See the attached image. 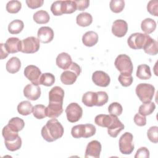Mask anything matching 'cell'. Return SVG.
I'll list each match as a JSON object with an SVG mask.
<instances>
[{"mask_svg":"<svg viewBox=\"0 0 158 158\" xmlns=\"http://www.w3.org/2000/svg\"><path fill=\"white\" fill-rule=\"evenodd\" d=\"M23 94L28 99L36 101L41 96V89L38 85L33 83L28 84L23 89Z\"/></svg>","mask_w":158,"mask_h":158,"instance_id":"obj_12","label":"cell"},{"mask_svg":"<svg viewBox=\"0 0 158 158\" xmlns=\"http://www.w3.org/2000/svg\"><path fill=\"white\" fill-rule=\"evenodd\" d=\"M7 125L12 130L16 132H19L25 126V122L22 118L16 117L12 118L9 121Z\"/></svg>","mask_w":158,"mask_h":158,"instance_id":"obj_30","label":"cell"},{"mask_svg":"<svg viewBox=\"0 0 158 158\" xmlns=\"http://www.w3.org/2000/svg\"><path fill=\"white\" fill-rule=\"evenodd\" d=\"M101 144L100 142L97 140L90 141L86 146L85 157L86 158H99L101 151Z\"/></svg>","mask_w":158,"mask_h":158,"instance_id":"obj_10","label":"cell"},{"mask_svg":"<svg viewBox=\"0 0 158 158\" xmlns=\"http://www.w3.org/2000/svg\"><path fill=\"white\" fill-rule=\"evenodd\" d=\"M128 31V24L126 21L121 19L116 20L112 26V33L117 37L124 36Z\"/></svg>","mask_w":158,"mask_h":158,"instance_id":"obj_13","label":"cell"},{"mask_svg":"<svg viewBox=\"0 0 158 158\" xmlns=\"http://www.w3.org/2000/svg\"><path fill=\"white\" fill-rule=\"evenodd\" d=\"M33 18L34 21L38 24L47 23L50 20V17L48 12L43 10H40L36 12L33 14Z\"/></svg>","mask_w":158,"mask_h":158,"instance_id":"obj_28","label":"cell"},{"mask_svg":"<svg viewBox=\"0 0 158 158\" xmlns=\"http://www.w3.org/2000/svg\"><path fill=\"white\" fill-rule=\"evenodd\" d=\"M65 113L68 121L71 123L78 122L82 117L83 110L81 106L76 103L69 104L65 109Z\"/></svg>","mask_w":158,"mask_h":158,"instance_id":"obj_8","label":"cell"},{"mask_svg":"<svg viewBox=\"0 0 158 158\" xmlns=\"http://www.w3.org/2000/svg\"><path fill=\"white\" fill-rule=\"evenodd\" d=\"M112 121V116L106 114H99L94 118L95 123L100 127L107 128Z\"/></svg>","mask_w":158,"mask_h":158,"instance_id":"obj_31","label":"cell"},{"mask_svg":"<svg viewBox=\"0 0 158 158\" xmlns=\"http://www.w3.org/2000/svg\"><path fill=\"white\" fill-rule=\"evenodd\" d=\"M108 111L110 115L117 117L121 115L123 111V108L120 104L117 102H114L109 106Z\"/></svg>","mask_w":158,"mask_h":158,"instance_id":"obj_41","label":"cell"},{"mask_svg":"<svg viewBox=\"0 0 158 158\" xmlns=\"http://www.w3.org/2000/svg\"><path fill=\"white\" fill-rule=\"evenodd\" d=\"M42 73L40 69L33 65H29L24 69V75L29 80L31 83L38 85H40V78Z\"/></svg>","mask_w":158,"mask_h":158,"instance_id":"obj_9","label":"cell"},{"mask_svg":"<svg viewBox=\"0 0 158 158\" xmlns=\"http://www.w3.org/2000/svg\"><path fill=\"white\" fill-rule=\"evenodd\" d=\"M150 36L141 33H135L131 34L127 40L129 47L133 49H143L148 39Z\"/></svg>","mask_w":158,"mask_h":158,"instance_id":"obj_6","label":"cell"},{"mask_svg":"<svg viewBox=\"0 0 158 158\" xmlns=\"http://www.w3.org/2000/svg\"><path fill=\"white\" fill-rule=\"evenodd\" d=\"M64 98V91L60 86H56L53 87L49 93V102L63 103Z\"/></svg>","mask_w":158,"mask_h":158,"instance_id":"obj_18","label":"cell"},{"mask_svg":"<svg viewBox=\"0 0 158 158\" xmlns=\"http://www.w3.org/2000/svg\"><path fill=\"white\" fill-rule=\"evenodd\" d=\"M21 67V62L17 57H11L6 63V70L10 73H15L19 72Z\"/></svg>","mask_w":158,"mask_h":158,"instance_id":"obj_22","label":"cell"},{"mask_svg":"<svg viewBox=\"0 0 158 158\" xmlns=\"http://www.w3.org/2000/svg\"><path fill=\"white\" fill-rule=\"evenodd\" d=\"M22 8V4L19 1H10L6 4V10L10 14H16Z\"/></svg>","mask_w":158,"mask_h":158,"instance_id":"obj_38","label":"cell"},{"mask_svg":"<svg viewBox=\"0 0 158 158\" xmlns=\"http://www.w3.org/2000/svg\"><path fill=\"white\" fill-rule=\"evenodd\" d=\"M64 127L56 118L49 120L41 129V136L48 142L60 138L64 134Z\"/></svg>","mask_w":158,"mask_h":158,"instance_id":"obj_1","label":"cell"},{"mask_svg":"<svg viewBox=\"0 0 158 158\" xmlns=\"http://www.w3.org/2000/svg\"><path fill=\"white\" fill-rule=\"evenodd\" d=\"M44 3L43 0H27L26 4L28 7L35 9L41 7Z\"/></svg>","mask_w":158,"mask_h":158,"instance_id":"obj_49","label":"cell"},{"mask_svg":"<svg viewBox=\"0 0 158 158\" xmlns=\"http://www.w3.org/2000/svg\"><path fill=\"white\" fill-rule=\"evenodd\" d=\"M97 94V101H96V106H102L106 104L108 101V95L106 92L100 91L96 92Z\"/></svg>","mask_w":158,"mask_h":158,"instance_id":"obj_44","label":"cell"},{"mask_svg":"<svg viewBox=\"0 0 158 158\" xmlns=\"http://www.w3.org/2000/svg\"><path fill=\"white\" fill-rule=\"evenodd\" d=\"M77 10V5L74 1H62V11L63 14H72Z\"/></svg>","mask_w":158,"mask_h":158,"instance_id":"obj_34","label":"cell"},{"mask_svg":"<svg viewBox=\"0 0 158 158\" xmlns=\"http://www.w3.org/2000/svg\"><path fill=\"white\" fill-rule=\"evenodd\" d=\"M133 136L130 132H125L119 139V149L123 154H130L134 150L135 146L133 143Z\"/></svg>","mask_w":158,"mask_h":158,"instance_id":"obj_5","label":"cell"},{"mask_svg":"<svg viewBox=\"0 0 158 158\" xmlns=\"http://www.w3.org/2000/svg\"><path fill=\"white\" fill-rule=\"evenodd\" d=\"M136 77L141 80H148L151 77V72L149 66L146 64H141L138 66Z\"/></svg>","mask_w":158,"mask_h":158,"instance_id":"obj_24","label":"cell"},{"mask_svg":"<svg viewBox=\"0 0 158 158\" xmlns=\"http://www.w3.org/2000/svg\"><path fill=\"white\" fill-rule=\"evenodd\" d=\"M81 69L75 62H72L69 68L63 72L60 75V80L62 83L66 85L73 84L77 77L80 75Z\"/></svg>","mask_w":158,"mask_h":158,"instance_id":"obj_2","label":"cell"},{"mask_svg":"<svg viewBox=\"0 0 158 158\" xmlns=\"http://www.w3.org/2000/svg\"><path fill=\"white\" fill-rule=\"evenodd\" d=\"M118 80L120 82V83L122 85V86L124 87H128L130 86L133 81V77L131 76V74H123L120 73L118 76Z\"/></svg>","mask_w":158,"mask_h":158,"instance_id":"obj_42","label":"cell"},{"mask_svg":"<svg viewBox=\"0 0 158 158\" xmlns=\"http://www.w3.org/2000/svg\"><path fill=\"white\" fill-rule=\"evenodd\" d=\"M135 91L139 100L145 103L151 101L153 98L155 88L151 84L139 83L136 86Z\"/></svg>","mask_w":158,"mask_h":158,"instance_id":"obj_3","label":"cell"},{"mask_svg":"<svg viewBox=\"0 0 158 158\" xmlns=\"http://www.w3.org/2000/svg\"><path fill=\"white\" fill-rule=\"evenodd\" d=\"M92 80L97 86L106 87L109 85L110 78L106 72L101 70H97L93 73Z\"/></svg>","mask_w":158,"mask_h":158,"instance_id":"obj_11","label":"cell"},{"mask_svg":"<svg viewBox=\"0 0 158 158\" xmlns=\"http://www.w3.org/2000/svg\"><path fill=\"white\" fill-rule=\"evenodd\" d=\"M40 41L34 36L27 37L21 41L20 52L25 54H33L40 49Z\"/></svg>","mask_w":158,"mask_h":158,"instance_id":"obj_7","label":"cell"},{"mask_svg":"<svg viewBox=\"0 0 158 158\" xmlns=\"http://www.w3.org/2000/svg\"><path fill=\"white\" fill-rule=\"evenodd\" d=\"M93 22L92 15L88 12H82L78 14L76 18L77 23L83 27H88Z\"/></svg>","mask_w":158,"mask_h":158,"instance_id":"obj_23","label":"cell"},{"mask_svg":"<svg viewBox=\"0 0 158 158\" xmlns=\"http://www.w3.org/2000/svg\"><path fill=\"white\" fill-rule=\"evenodd\" d=\"M2 136L4 138V140L6 141H12L16 139L19 137L18 132L14 131L12 130L8 125H6L2 131Z\"/></svg>","mask_w":158,"mask_h":158,"instance_id":"obj_33","label":"cell"},{"mask_svg":"<svg viewBox=\"0 0 158 158\" xmlns=\"http://www.w3.org/2000/svg\"><path fill=\"white\" fill-rule=\"evenodd\" d=\"M110 9L114 13L121 12L125 7V1L123 0H112L110 2Z\"/></svg>","mask_w":158,"mask_h":158,"instance_id":"obj_39","label":"cell"},{"mask_svg":"<svg viewBox=\"0 0 158 158\" xmlns=\"http://www.w3.org/2000/svg\"><path fill=\"white\" fill-rule=\"evenodd\" d=\"M62 1H56L52 4L51 10L54 15L59 16L63 14L62 11Z\"/></svg>","mask_w":158,"mask_h":158,"instance_id":"obj_45","label":"cell"},{"mask_svg":"<svg viewBox=\"0 0 158 158\" xmlns=\"http://www.w3.org/2000/svg\"><path fill=\"white\" fill-rule=\"evenodd\" d=\"M9 54V53L4 46V44L1 43V59H4L6 58L8 56Z\"/></svg>","mask_w":158,"mask_h":158,"instance_id":"obj_52","label":"cell"},{"mask_svg":"<svg viewBox=\"0 0 158 158\" xmlns=\"http://www.w3.org/2000/svg\"><path fill=\"white\" fill-rule=\"evenodd\" d=\"M77 5V9L78 10H84L89 7V0H77L74 1Z\"/></svg>","mask_w":158,"mask_h":158,"instance_id":"obj_51","label":"cell"},{"mask_svg":"<svg viewBox=\"0 0 158 158\" xmlns=\"http://www.w3.org/2000/svg\"><path fill=\"white\" fill-rule=\"evenodd\" d=\"M111 116L112 121L107 127V133L111 137L116 138L119 133L124 129V125L116 116Z\"/></svg>","mask_w":158,"mask_h":158,"instance_id":"obj_14","label":"cell"},{"mask_svg":"<svg viewBox=\"0 0 158 158\" xmlns=\"http://www.w3.org/2000/svg\"><path fill=\"white\" fill-rule=\"evenodd\" d=\"M85 134L84 138H89L93 136L94 135H95L96 129L93 125L88 123V124H85Z\"/></svg>","mask_w":158,"mask_h":158,"instance_id":"obj_48","label":"cell"},{"mask_svg":"<svg viewBox=\"0 0 158 158\" xmlns=\"http://www.w3.org/2000/svg\"><path fill=\"white\" fill-rule=\"evenodd\" d=\"M135 158H139V157L149 158V151L146 147H141L137 150L135 156Z\"/></svg>","mask_w":158,"mask_h":158,"instance_id":"obj_50","label":"cell"},{"mask_svg":"<svg viewBox=\"0 0 158 158\" xmlns=\"http://www.w3.org/2000/svg\"><path fill=\"white\" fill-rule=\"evenodd\" d=\"M24 27V23L21 20L16 19L12 21L8 25V31L10 34L20 33Z\"/></svg>","mask_w":158,"mask_h":158,"instance_id":"obj_29","label":"cell"},{"mask_svg":"<svg viewBox=\"0 0 158 158\" xmlns=\"http://www.w3.org/2000/svg\"><path fill=\"white\" fill-rule=\"evenodd\" d=\"M46 107H45L43 104H37L33 106V116L38 119H43L44 118L46 115Z\"/></svg>","mask_w":158,"mask_h":158,"instance_id":"obj_35","label":"cell"},{"mask_svg":"<svg viewBox=\"0 0 158 158\" xmlns=\"http://www.w3.org/2000/svg\"><path fill=\"white\" fill-rule=\"evenodd\" d=\"M71 134L75 138H84L85 134V125L84 124H80L73 127L71 130Z\"/></svg>","mask_w":158,"mask_h":158,"instance_id":"obj_37","label":"cell"},{"mask_svg":"<svg viewBox=\"0 0 158 158\" xmlns=\"http://www.w3.org/2000/svg\"><path fill=\"white\" fill-rule=\"evenodd\" d=\"M38 39L43 43H48L54 38V31L49 27H41L37 33Z\"/></svg>","mask_w":158,"mask_h":158,"instance_id":"obj_16","label":"cell"},{"mask_svg":"<svg viewBox=\"0 0 158 158\" xmlns=\"http://www.w3.org/2000/svg\"><path fill=\"white\" fill-rule=\"evenodd\" d=\"M4 46L9 53H16L20 51L21 41L18 38L10 37L6 40Z\"/></svg>","mask_w":158,"mask_h":158,"instance_id":"obj_17","label":"cell"},{"mask_svg":"<svg viewBox=\"0 0 158 158\" xmlns=\"http://www.w3.org/2000/svg\"><path fill=\"white\" fill-rule=\"evenodd\" d=\"M33 106L28 101L20 102L17 106V111L22 115H28L33 112Z\"/></svg>","mask_w":158,"mask_h":158,"instance_id":"obj_27","label":"cell"},{"mask_svg":"<svg viewBox=\"0 0 158 158\" xmlns=\"http://www.w3.org/2000/svg\"><path fill=\"white\" fill-rule=\"evenodd\" d=\"M157 9H158V1L157 0H152L150 1L147 5L148 11L152 15L157 16Z\"/></svg>","mask_w":158,"mask_h":158,"instance_id":"obj_46","label":"cell"},{"mask_svg":"<svg viewBox=\"0 0 158 158\" xmlns=\"http://www.w3.org/2000/svg\"><path fill=\"white\" fill-rule=\"evenodd\" d=\"M143 49L146 53L149 55H156L158 52L157 41L149 36Z\"/></svg>","mask_w":158,"mask_h":158,"instance_id":"obj_21","label":"cell"},{"mask_svg":"<svg viewBox=\"0 0 158 158\" xmlns=\"http://www.w3.org/2000/svg\"><path fill=\"white\" fill-rule=\"evenodd\" d=\"M147 136L151 142L157 143L158 142V127L157 126L150 127L148 130Z\"/></svg>","mask_w":158,"mask_h":158,"instance_id":"obj_43","label":"cell"},{"mask_svg":"<svg viewBox=\"0 0 158 158\" xmlns=\"http://www.w3.org/2000/svg\"><path fill=\"white\" fill-rule=\"evenodd\" d=\"M97 101L96 92L88 91L82 96V102L88 107L96 106Z\"/></svg>","mask_w":158,"mask_h":158,"instance_id":"obj_26","label":"cell"},{"mask_svg":"<svg viewBox=\"0 0 158 158\" xmlns=\"http://www.w3.org/2000/svg\"><path fill=\"white\" fill-rule=\"evenodd\" d=\"M98 41V35L93 31L86 32L82 36V42L83 44L88 47L94 46Z\"/></svg>","mask_w":158,"mask_h":158,"instance_id":"obj_20","label":"cell"},{"mask_svg":"<svg viewBox=\"0 0 158 158\" xmlns=\"http://www.w3.org/2000/svg\"><path fill=\"white\" fill-rule=\"evenodd\" d=\"M56 65L64 70L68 69L72 63L71 56L67 52L59 54L56 58Z\"/></svg>","mask_w":158,"mask_h":158,"instance_id":"obj_19","label":"cell"},{"mask_svg":"<svg viewBox=\"0 0 158 158\" xmlns=\"http://www.w3.org/2000/svg\"><path fill=\"white\" fill-rule=\"evenodd\" d=\"M55 82V77L51 73H42L40 78V85H44L46 86H51Z\"/></svg>","mask_w":158,"mask_h":158,"instance_id":"obj_36","label":"cell"},{"mask_svg":"<svg viewBox=\"0 0 158 158\" xmlns=\"http://www.w3.org/2000/svg\"><path fill=\"white\" fill-rule=\"evenodd\" d=\"M156 109V105L153 102L149 101L141 105L139 107V114L146 116L151 114Z\"/></svg>","mask_w":158,"mask_h":158,"instance_id":"obj_32","label":"cell"},{"mask_svg":"<svg viewBox=\"0 0 158 158\" xmlns=\"http://www.w3.org/2000/svg\"><path fill=\"white\" fill-rule=\"evenodd\" d=\"M5 146L6 148L10 151H15L19 149L22 146V139L19 136V137L12 141H4Z\"/></svg>","mask_w":158,"mask_h":158,"instance_id":"obj_40","label":"cell"},{"mask_svg":"<svg viewBox=\"0 0 158 158\" xmlns=\"http://www.w3.org/2000/svg\"><path fill=\"white\" fill-rule=\"evenodd\" d=\"M141 28L146 34H150L156 30V22L151 18H146L141 22Z\"/></svg>","mask_w":158,"mask_h":158,"instance_id":"obj_25","label":"cell"},{"mask_svg":"<svg viewBox=\"0 0 158 158\" xmlns=\"http://www.w3.org/2000/svg\"><path fill=\"white\" fill-rule=\"evenodd\" d=\"M134 122L139 127H143L146 124V118L145 116L141 115L139 113H137L134 116Z\"/></svg>","mask_w":158,"mask_h":158,"instance_id":"obj_47","label":"cell"},{"mask_svg":"<svg viewBox=\"0 0 158 158\" xmlns=\"http://www.w3.org/2000/svg\"><path fill=\"white\" fill-rule=\"evenodd\" d=\"M63 103L49 102L48 106L46 107V112L47 117L51 118L58 117L63 112Z\"/></svg>","mask_w":158,"mask_h":158,"instance_id":"obj_15","label":"cell"},{"mask_svg":"<svg viewBox=\"0 0 158 158\" xmlns=\"http://www.w3.org/2000/svg\"><path fill=\"white\" fill-rule=\"evenodd\" d=\"M116 69L123 74H131L133 70V65L131 58L127 54L118 55L114 62Z\"/></svg>","mask_w":158,"mask_h":158,"instance_id":"obj_4","label":"cell"}]
</instances>
